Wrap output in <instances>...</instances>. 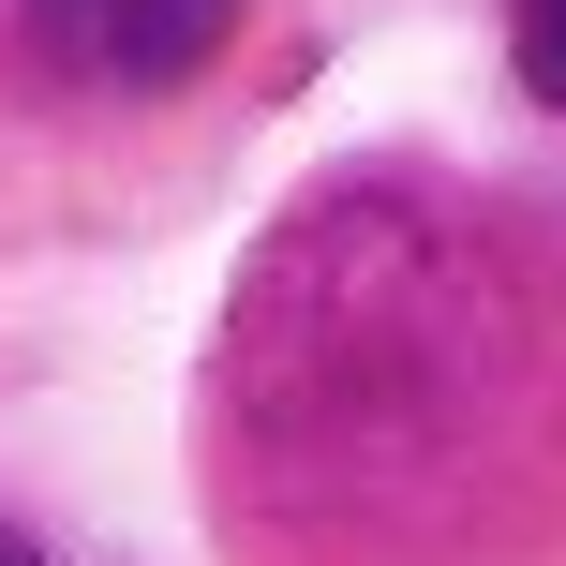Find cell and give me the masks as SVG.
<instances>
[{"label":"cell","instance_id":"6da1fadb","mask_svg":"<svg viewBox=\"0 0 566 566\" xmlns=\"http://www.w3.org/2000/svg\"><path fill=\"white\" fill-rule=\"evenodd\" d=\"M507 60H522V90L566 119V0H507Z\"/></svg>","mask_w":566,"mask_h":566},{"label":"cell","instance_id":"7a4b0ae2","mask_svg":"<svg viewBox=\"0 0 566 566\" xmlns=\"http://www.w3.org/2000/svg\"><path fill=\"white\" fill-rule=\"evenodd\" d=\"M0 566H45V552H30V537H0Z\"/></svg>","mask_w":566,"mask_h":566}]
</instances>
